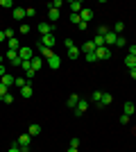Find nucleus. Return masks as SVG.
Wrapping results in <instances>:
<instances>
[{
  "mask_svg": "<svg viewBox=\"0 0 136 152\" xmlns=\"http://www.w3.org/2000/svg\"><path fill=\"white\" fill-rule=\"evenodd\" d=\"M111 100H113V95H111V93H102V100H100V107H107V104H111Z\"/></svg>",
  "mask_w": 136,
  "mask_h": 152,
  "instance_id": "nucleus-20",
  "label": "nucleus"
},
{
  "mask_svg": "<svg viewBox=\"0 0 136 152\" xmlns=\"http://www.w3.org/2000/svg\"><path fill=\"white\" fill-rule=\"evenodd\" d=\"M43 64H45L43 57H32V68L34 70H41V68H43Z\"/></svg>",
  "mask_w": 136,
  "mask_h": 152,
  "instance_id": "nucleus-12",
  "label": "nucleus"
},
{
  "mask_svg": "<svg viewBox=\"0 0 136 152\" xmlns=\"http://www.w3.org/2000/svg\"><path fill=\"white\" fill-rule=\"evenodd\" d=\"M0 27H2V25H0Z\"/></svg>",
  "mask_w": 136,
  "mask_h": 152,
  "instance_id": "nucleus-52",
  "label": "nucleus"
},
{
  "mask_svg": "<svg viewBox=\"0 0 136 152\" xmlns=\"http://www.w3.org/2000/svg\"><path fill=\"white\" fill-rule=\"evenodd\" d=\"M14 18H16V20H23V18H25V9H20V7H14Z\"/></svg>",
  "mask_w": 136,
  "mask_h": 152,
  "instance_id": "nucleus-21",
  "label": "nucleus"
},
{
  "mask_svg": "<svg viewBox=\"0 0 136 152\" xmlns=\"http://www.w3.org/2000/svg\"><path fill=\"white\" fill-rule=\"evenodd\" d=\"M116 39H118V37H116V34H113V32L109 30L107 34H104V43H113V45H116Z\"/></svg>",
  "mask_w": 136,
  "mask_h": 152,
  "instance_id": "nucleus-23",
  "label": "nucleus"
},
{
  "mask_svg": "<svg viewBox=\"0 0 136 152\" xmlns=\"http://www.w3.org/2000/svg\"><path fill=\"white\" fill-rule=\"evenodd\" d=\"M48 18H50L52 23H55V20H59V9H50V7H48Z\"/></svg>",
  "mask_w": 136,
  "mask_h": 152,
  "instance_id": "nucleus-24",
  "label": "nucleus"
},
{
  "mask_svg": "<svg viewBox=\"0 0 136 152\" xmlns=\"http://www.w3.org/2000/svg\"><path fill=\"white\" fill-rule=\"evenodd\" d=\"M20 68L25 70V73H27V70H32V61H20Z\"/></svg>",
  "mask_w": 136,
  "mask_h": 152,
  "instance_id": "nucleus-32",
  "label": "nucleus"
},
{
  "mask_svg": "<svg viewBox=\"0 0 136 152\" xmlns=\"http://www.w3.org/2000/svg\"><path fill=\"white\" fill-rule=\"evenodd\" d=\"M34 14H36V9H34V7H27V9H25V16H34Z\"/></svg>",
  "mask_w": 136,
  "mask_h": 152,
  "instance_id": "nucleus-41",
  "label": "nucleus"
},
{
  "mask_svg": "<svg viewBox=\"0 0 136 152\" xmlns=\"http://www.w3.org/2000/svg\"><path fill=\"white\" fill-rule=\"evenodd\" d=\"M7 45H9V50H16V52L20 50V41L16 37H14V39H7Z\"/></svg>",
  "mask_w": 136,
  "mask_h": 152,
  "instance_id": "nucleus-10",
  "label": "nucleus"
},
{
  "mask_svg": "<svg viewBox=\"0 0 136 152\" xmlns=\"http://www.w3.org/2000/svg\"><path fill=\"white\" fill-rule=\"evenodd\" d=\"M79 100H82V98H79L77 93H73L71 98H68V107H71V109H75V107H77V102H79Z\"/></svg>",
  "mask_w": 136,
  "mask_h": 152,
  "instance_id": "nucleus-17",
  "label": "nucleus"
},
{
  "mask_svg": "<svg viewBox=\"0 0 136 152\" xmlns=\"http://www.w3.org/2000/svg\"><path fill=\"white\" fill-rule=\"evenodd\" d=\"M0 82L5 84L7 89H12V86H14V82H16V77H14V75H9V73H7V75L2 77V80H0Z\"/></svg>",
  "mask_w": 136,
  "mask_h": 152,
  "instance_id": "nucleus-13",
  "label": "nucleus"
},
{
  "mask_svg": "<svg viewBox=\"0 0 136 152\" xmlns=\"http://www.w3.org/2000/svg\"><path fill=\"white\" fill-rule=\"evenodd\" d=\"M18 57H20V61H32V57H34L32 48H30V45H20V50H18Z\"/></svg>",
  "mask_w": 136,
  "mask_h": 152,
  "instance_id": "nucleus-1",
  "label": "nucleus"
},
{
  "mask_svg": "<svg viewBox=\"0 0 136 152\" xmlns=\"http://www.w3.org/2000/svg\"><path fill=\"white\" fill-rule=\"evenodd\" d=\"M107 32H109V27H97V37H104V34H107Z\"/></svg>",
  "mask_w": 136,
  "mask_h": 152,
  "instance_id": "nucleus-36",
  "label": "nucleus"
},
{
  "mask_svg": "<svg viewBox=\"0 0 136 152\" xmlns=\"http://www.w3.org/2000/svg\"><path fill=\"white\" fill-rule=\"evenodd\" d=\"M79 18H82V23H89V20L93 18V12H91L89 7H84V9L79 12Z\"/></svg>",
  "mask_w": 136,
  "mask_h": 152,
  "instance_id": "nucleus-7",
  "label": "nucleus"
},
{
  "mask_svg": "<svg viewBox=\"0 0 136 152\" xmlns=\"http://www.w3.org/2000/svg\"><path fill=\"white\" fill-rule=\"evenodd\" d=\"M52 27H55V25H50V23H41V25H39L41 37H45V34H52Z\"/></svg>",
  "mask_w": 136,
  "mask_h": 152,
  "instance_id": "nucleus-11",
  "label": "nucleus"
},
{
  "mask_svg": "<svg viewBox=\"0 0 136 152\" xmlns=\"http://www.w3.org/2000/svg\"><path fill=\"white\" fill-rule=\"evenodd\" d=\"M30 136H36V134H41V125H36V123H34V125H30Z\"/></svg>",
  "mask_w": 136,
  "mask_h": 152,
  "instance_id": "nucleus-25",
  "label": "nucleus"
},
{
  "mask_svg": "<svg viewBox=\"0 0 136 152\" xmlns=\"http://www.w3.org/2000/svg\"><path fill=\"white\" fill-rule=\"evenodd\" d=\"M2 102H7V104H12V102H14V93H12V91H9V93L2 98Z\"/></svg>",
  "mask_w": 136,
  "mask_h": 152,
  "instance_id": "nucleus-33",
  "label": "nucleus"
},
{
  "mask_svg": "<svg viewBox=\"0 0 136 152\" xmlns=\"http://www.w3.org/2000/svg\"><path fill=\"white\" fill-rule=\"evenodd\" d=\"M64 5V2H61V0H52L50 2V9H59V7Z\"/></svg>",
  "mask_w": 136,
  "mask_h": 152,
  "instance_id": "nucleus-34",
  "label": "nucleus"
},
{
  "mask_svg": "<svg viewBox=\"0 0 136 152\" xmlns=\"http://www.w3.org/2000/svg\"><path fill=\"white\" fill-rule=\"evenodd\" d=\"M5 75H7V66H5V64H0V80H2Z\"/></svg>",
  "mask_w": 136,
  "mask_h": 152,
  "instance_id": "nucleus-38",
  "label": "nucleus"
},
{
  "mask_svg": "<svg viewBox=\"0 0 136 152\" xmlns=\"http://www.w3.org/2000/svg\"><path fill=\"white\" fill-rule=\"evenodd\" d=\"M68 152H79V150H77V148H71V150H68Z\"/></svg>",
  "mask_w": 136,
  "mask_h": 152,
  "instance_id": "nucleus-50",
  "label": "nucleus"
},
{
  "mask_svg": "<svg viewBox=\"0 0 136 152\" xmlns=\"http://www.w3.org/2000/svg\"><path fill=\"white\" fill-rule=\"evenodd\" d=\"M68 7H71V12H73V14H79L82 9H84V5H82L79 0H73V2H68Z\"/></svg>",
  "mask_w": 136,
  "mask_h": 152,
  "instance_id": "nucleus-9",
  "label": "nucleus"
},
{
  "mask_svg": "<svg viewBox=\"0 0 136 152\" xmlns=\"http://www.w3.org/2000/svg\"><path fill=\"white\" fill-rule=\"evenodd\" d=\"M86 61H97V57H95V52H89V55H86Z\"/></svg>",
  "mask_w": 136,
  "mask_h": 152,
  "instance_id": "nucleus-40",
  "label": "nucleus"
},
{
  "mask_svg": "<svg viewBox=\"0 0 136 152\" xmlns=\"http://www.w3.org/2000/svg\"><path fill=\"white\" fill-rule=\"evenodd\" d=\"M129 55H132V57H136V43L129 45Z\"/></svg>",
  "mask_w": 136,
  "mask_h": 152,
  "instance_id": "nucleus-46",
  "label": "nucleus"
},
{
  "mask_svg": "<svg viewBox=\"0 0 136 152\" xmlns=\"http://www.w3.org/2000/svg\"><path fill=\"white\" fill-rule=\"evenodd\" d=\"M79 50L84 52V55H89V52H95V45H93V41H86V43H82Z\"/></svg>",
  "mask_w": 136,
  "mask_h": 152,
  "instance_id": "nucleus-14",
  "label": "nucleus"
},
{
  "mask_svg": "<svg viewBox=\"0 0 136 152\" xmlns=\"http://www.w3.org/2000/svg\"><path fill=\"white\" fill-rule=\"evenodd\" d=\"M79 52H82V50H79L77 45H73V48H68V59H77V57H79Z\"/></svg>",
  "mask_w": 136,
  "mask_h": 152,
  "instance_id": "nucleus-19",
  "label": "nucleus"
},
{
  "mask_svg": "<svg viewBox=\"0 0 136 152\" xmlns=\"http://www.w3.org/2000/svg\"><path fill=\"white\" fill-rule=\"evenodd\" d=\"M95 57H97V61H102V59H109V57H111V50L107 48V45H102V48H95Z\"/></svg>",
  "mask_w": 136,
  "mask_h": 152,
  "instance_id": "nucleus-3",
  "label": "nucleus"
},
{
  "mask_svg": "<svg viewBox=\"0 0 136 152\" xmlns=\"http://www.w3.org/2000/svg\"><path fill=\"white\" fill-rule=\"evenodd\" d=\"M39 50H41V55H43V59H45V61H48V59H50L52 55H55V52H52V48H45V45H41V43H39Z\"/></svg>",
  "mask_w": 136,
  "mask_h": 152,
  "instance_id": "nucleus-15",
  "label": "nucleus"
},
{
  "mask_svg": "<svg viewBox=\"0 0 136 152\" xmlns=\"http://www.w3.org/2000/svg\"><path fill=\"white\" fill-rule=\"evenodd\" d=\"M64 43H66V50H68V48H73V45H75V43H73V39H66Z\"/></svg>",
  "mask_w": 136,
  "mask_h": 152,
  "instance_id": "nucleus-44",
  "label": "nucleus"
},
{
  "mask_svg": "<svg viewBox=\"0 0 136 152\" xmlns=\"http://www.w3.org/2000/svg\"><path fill=\"white\" fill-rule=\"evenodd\" d=\"M129 75H132V77L136 80V68H132V70H129Z\"/></svg>",
  "mask_w": 136,
  "mask_h": 152,
  "instance_id": "nucleus-49",
  "label": "nucleus"
},
{
  "mask_svg": "<svg viewBox=\"0 0 136 152\" xmlns=\"http://www.w3.org/2000/svg\"><path fill=\"white\" fill-rule=\"evenodd\" d=\"M91 100L100 104V100H102V91H93V95H91Z\"/></svg>",
  "mask_w": 136,
  "mask_h": 152,
  "instance_id": "nucleus-29",
  "label": "nucleus"
},
{
  "mask_svg": "<svg viewBox=\"0 0 136 152\" xmlns=\"http://www.w3.org/2000/svg\"><path fill=\"white\" fill-rule=\"evenodd\" d=\"M71 148H79V139H77V136H73V139H71Z\"/></svg>",
  "mask_w": 136,
  "mask_h": 152,
  "instance_id": "nucleus-37",
  "label": "nucleus"
},
{
  "mask_svg": "<svg viewBox=\"0 0 136 152\" xmlns=\"http://www.w3.org/2000/svg\"><path fill=\"white\" fill-rule=\"evenodd\" d=\"M5 59H9V61H12L14 66H20V57H18V52H16V50H7Z\"/></svg>",
  "mask_w": 136,
  "mask_h": 152,
  "instance_id": "nucleus-4",
  "label": "nucleus"
},
{
  "mask_svg": "<svg viewBox=\"0 0 136 152\" xmlns=\"http://www.w3.org/2000/svg\"><path fill=\"white\" fill-rule=\"evenodd\" d=\"M0 7H14L12 0H0Z\"/></svg>",
  "mask_w": 136,
  "mask_h": 152,
  "instance_id": "nucleus-39",
  "label": "nucleus"
},
{
  "mask_svg": "<svg viewBox=\"0 0 136 152\" xmlns=\"http://www.w3.org/2000/svg\"><path fill=\"white\" fill-rule=\"evenodd\" d=\"M0 43H7V37H5V32L0 30Z\"/></svg>",
  "mask_w": 136,
  "mask_h": 152,
  "instance_id": "nucleus-48",
  "label": "nucleus"
},
{
  "mask_svg": "<svg viewBox=\"0 0 136 152\" xmlns=\"http://www.w3.org/2000/svg\"><path fill=\"white\" fill-rule=\"evenodd\" d=\"M20 95H23V98H32V86H30V84L23 86V89H20Z\"/></svg>",
  "mask_w": 136,
  "mask_h": 152,
  "instance_id": "nucleus-27",
  "label": "nucleus"
},
{
  "mask_svg": "<svg viewBox=\"0 0 136 152\" xmlns=\"http://www.w3.org/2000/svg\"><path fill=\"white\" fill-rule=\"evenodd\" d=\"M34 75H36V70H34V68H32V70H27V73H25V77H27V80H32Z\"/></svg>",
  "mask_w": 136,
  "mask_h": 152,
  "instance_id": "nucleus-42",
  "label": "nucleus"
},
{
  "mask_svg": "<svg viewBox=\"0 0 136 152\" xmlns=\"http://www.w3.org/2000/svg\"><path fill=\"white\" fill-rule=\"evenodd\" d=\"M48 64H50V68H52V70H57L59 66H61V57H59V55H52V57L48 59Z\"/></svg>",
  "mask_w": 136,
  "mask_h": 152,
  "instance_id": "nucleus-8",
  "label": "nucleus"
},
{
  "mask_svg": "<svg viewBox=\"0 0 136 152\" xmlns=\"http://www.w3.org/2000/svg\"><path fill=\"white\" fill-rule=\"evenodd\" d=\"M2 32H5L7 39H14V30H2Z\"/></svg>",
  "mask_w": 136,
  "mask_h": 152,
  "instance_id": "nucleus-43",
  "label": "nucleus"
},
{
  "mask_svg": "<svg viewBox=\"0 0 136 152\" xmlns=\"http://www.w3.org/2000/svg\"><path fill=\"white\" fill-rule=\"evenodd\" d=\"M120 123H123V125H127V123H129V116L123 114V116H120Z\"/></svg>",
  "mask_w": 136,
  "mask_h": 152,
  "instance_id": "nucleus-45",
  "label": "nucleus"
},
{
  "mask_svg": "<svg viewBox=\"0 0 136 152\" xmlns=\"http://www.w3.org/2000/svg\"><path fill=\"white\" fill-rule=\"evenodd\" d=\"M2 61H5V57H2V55H0V64H2Z\"/></svg>",
  "mask_w": 136,
  "mask_h": 152,
  "instance_id": "nucleus-51",
  "label": "nucleus"
},
{
  "mask_svg": "<svg viewBox=\"0 0 136 152\" xmlns=\"http://www.w3.org/2000/svg\"><path fill=\"white\" fill-rule=\"evenodd\" d=\"M7 93H9V89H7L5 84L0 82V100H2V98H5V95H7Z\"/></svg>",
  "mask_w": 136,
  "mask_h": 152,
  "instance_id": "nucleus-31",
  "label": "nucleus"
},
{
  "mask_svg": "<svg viewBox=\"0 0 136 152\" xmlns=\"http://www.w3.org/2000/svg\"><path fill=\"white\" fill-rule=\"evenodd\" d=\"M123 111H125V116H132L136 111V107H134V102H125V107H123Z\"/></svg>",
  "mask_w": 136,
  "mask_h": 152,
  "instance_id": "nucleus-18",
  "label": "nucleus"
},
{
  "mask_svg": "<svg viewBox=\"0 0 136 152\" xmlns=\"http://www.w3.org/2000/svg\"><path fill=\"white\" fill-rule=\"evenodd\" d=\"M7 152H23V150H20L18 145H12V148H9V150H7Z\"/></svg>",
  "mask_w": 136,
  "mask_h": 152,
  "instance_id": "nucleus-47",
  "label": "nucleus"
},
{
  "mask_svg": "<svg viewBox=\"0 0 136 152\" xmlns=\"http://www.w3.org/2000/svg\"><path fill=\"white\" fill-rule=\"evenodd\" d=\"M116 45H118V48H123V45H127V41H125V37H118V39H116Z\"/></svg>",
  "mask_w": 136,
  "mask_h": 152,
  "instance_id": "nucleus-35",
  "label": "nucleus"
},
{
  "mask_svg": "<svg viewBox=\"0 0 136 152\" xmlns=\"http://www.w3.org/2000/svg\"><path fill=\"white\" fill-rule=\"evenodd\" d=\"M30 139H32L30 134H20V136H18V148L23 152H30Z\"/></svg>",
  "mask_w": 136,
  "mask_h": 152,
  "instance_id": "nucleus-2",
  "label": "nucleus"
},
{
  "mask_svg": "<svg viewBox=\"0 0 136 152\" xmlns=\"http://www.w3.org/2000/svg\"><path fill=\"white\" fill-rule=\"evenodd\" d=\"M125 66H127V68H136V57H132V55H127V57H125Z\"/></svg>",
  "mask_w": 136,
  "mask_h": 152,
  "instance_id": "nucleus-22",
  "label": "nucleus"
},
{
  "mask_svg": "<svg viewBox=\"0 0 136 152\" xmlns=\"http://www.w3.org/2000/svg\"><path fill=\"white\" fill-rule=\"evenodd\" d=\"M55 43H57L55 34H45V37H41V45H45V48H52Z\"/></svg>",
  "mask_w": 136,
  "mask_h": 152,
  "instance_id": "nucleus-5",
  "label": "nucleus"
},
{
  "mask_svg": "<svg viewBox=\"0 0 136 152\" xmlns=\"http://www.w3.org/2000/svg\"><path fill=\"white\" fill-rule=\"evenodd\" d=\"M14 86H18V89L27 86V77H16V82H14Z\"/></svg>",
  "mask_w": 136,
  "mask_h": 152,
  "instance_id": "nucleus-26",
  "label": "nucleus"
},
{
  "mask_svg": "<svg viewBox=\"0 0 136 152\" xmlns=\"http://www.w3.org/2000/svg\"><path fill=\"white\" fill-rule=\"evenodd\" d=\"M93 45H95V48H102V45H104V37H97V34H95V39H93Z\"/></svg>",
  "mask_w": 136,
  "mask_h": 152,
  "instance_id": "nucleus-28",
  "label": "nucleus"
},
{
  "mask_svg": "<svg viewBox=\"0 0 136 152\" xmlns=\"http://www.w3.org/2000/svg\"><path fill=\"white\" fill-rule=\"evenodd\" d=\"M86 109H89V102H86V100H79V102H77V107H75V116L86 114Z\"/></svg>",
  "mask_w": 136,
  "mask_h": 152,
  "instance_id": "nucleus-6",
  "label": "nucleus"
},
{
  "mask_svg": "<svg viewBox=\"0 0 136 152\" xmlns=\"http://www.w3.org/2000/svg\"><path fill=\"white\" fill-rule=\"evenodd\" d=\"M71 23H73V25H79V23H82L79 14H71Z\"/></svg>",
  "mask_w": 136,
  "mask_h": 152,
  "instance_id": "nucleus-30",
  "label": "nucleus"
},
{
  "mask_svg": "<svg viewBox=\"0 0 136 152\" xmlns=\"http://www.w3.org/2000/svg\"><path fill=\"white\" fill-rule=\"evenodd\" d=\"M123 30H125V25H123V20H120V23H116V25L111 27V32H113V34H116V37H123Z\"/></svg>",
  "mask_w": 136,
  "mask_h": 152,
  "instance_id": "nucleus-16",
  "label": "nucleus"
}]
</instances>
